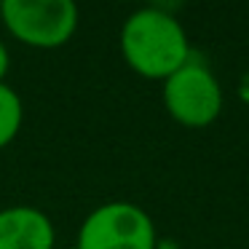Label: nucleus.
Masks as SVG:
<instances>
[{"mask_svg":"<svg viewBox=\"0 0 249 249\" xmlns=\"http://www.w3.org/2000/svg\"><path fill=\"white\" fill-rule=\"evenodd\" d=\"M163 107L177 124L204 129L222 110V89L214 72L190 56L163 81Z\"/></svg>","mask_w":249,"mask_h":249,"instance_id":"obj_3","label":"nucleus"},{"mask_svg":"<svg viewBox=\"0 0 249 249\" xmlns=\"http://www.w3.org/2000/svg\"><path fill=\"white\" fill-rule=\"evenodd\" d=\"M24 121V105L22 97L11 86L0 83V150L17 140Z\"/></svg>","mask_w":249,"mask_h":249,"instance_id":"obj_6","label":"nucleus"},{"mask_svg":"<svg viewBox=\"0 0 249 249\" xmlns=\"http://www.w3.org/2000/svg\"><path fill=\"white\" fill-rule=\"evenodd\" d=\"M8 65H11V56H8V49H6V43L0 40V83H6Z\"/></svg>","mask_w":249,"mask_h":249,"instance_id":"obj_7","label":"nucleus"},{"mask_svg":"<svg viewBox=\"0 0 249 249\" xmlns=\"http://www.w3.org/2000/svg\"><path fill=\"white\" fill-rule=\"evenodd\" d=\"M121 54L142 78L166 81L190 59L182 24L163 8H140L121 27Z\"/></svg>","mask_w":249,"mask_h":249,"instance_id":"obj_1","label":"nucleus"},{"mask_svg":"<svg viewBox=\"0 0 249 249\" xmlns=\"http://www.w3.org/2000/svg\"><path fill=\"white\" fill-rule=\"evenodd\" d=\"M78 249H156V225L137 204L110 201L83 220Z\"/></svg>","mask_w":249,"mask_h":249,"instance_id":"obj_4","label":"nucleus"},{"mask_svg":"<svg viewBox=\"0 0 249 249\" xmlns=\"http://www.w3.org/2000/svg\"><path fill=\"white\" fill-rule=\"evenodd\" d=\"M0 17L8 33L30 49H59L78 30L72 0H6Z\"/></svg>","mask_w":249,"mask_h":249,"instance_id":"obj_2","label":"nucleus"},{"mask_svg":"<svg viewBox=\"0 0 249 249\" xmlns=\"http://www.w3.org/2000/svg\"><path fill=\"white\" fill-rule=\"evenodd\" d=\"M0 249H54V225L35 206L0 209Z\"/></svg>","mask_w":249,"mask_h":249,"instance_id":"obj_5","label":"nucleus"}]
</instances>
